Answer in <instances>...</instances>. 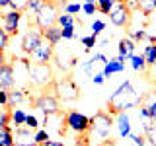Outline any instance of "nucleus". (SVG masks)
<instances>
[{"mask_svg":"<svg viewBox=\"0 0 156 146\" xmlns=\"http://www.w3.org/2000/svg\"><path fill=\"white\" fill-rule=\"evenodd\" d=\"M26 111L23 109H18V107H14L12 111H10V125H14L18 129V127H23L26 125Z\"/></svg>","mask_w":156,"mask_h":146,"instance_id":"a211bd4d","label":"nucleus"},{"mask_svg":"<svg viewBox=\"0 0 156 146\" xmlns=\"http://www.w3.org/2000/svg\"><path fill=\"white\" fill-rule=\"evenodd\" d=\"M57 23L61 27H66V26H74V18H72V14H58V19Z\"/></svg>","mask_w":156,"mask_h":146,"instance_id":"bb28decb","label":"nucleus"},{"mask_svg":"<svg viewBox=\"0 0 156 146\" xmlns=\"http://www.w3.org/2000/svg\"><path fill=\"white\" fill-rule=\"evenodd\" d=\"M8 125H10V111L0 109V129H2V127H8Z\"/></svg>","mask_w":156,"mask_h":146,"instance_id":"e433bc0d","label":"nucleus"},{"mask_svg":"<svg viewBox=\"0 0 156 146\" xmlns=\"http://www.w3.org/2000/svg\"><path fill=\"white\" fill-rule=\"evenodd\" d=\"M117 2H127V0H117Z\"/></svg>","mask_w":156,"mask_h":146,"instance_id":"3c124183","label":"nucleus"},{"mask_svg":"<svg viewBox=\"0 0 156 146\" xmlns=\"http://www.w3.org/2000/svg\"><path fill=\"white\" fill-rule=\"evenodd\" d=\"M23 99H26V92L23 90H10L8 92V107L10 109H14L16 105H20Z\"/></svg>","mask_w":156,"mask_h":146,"instance_id":"6ab92c4d","label":"nucleus"},{"mask_svg":"<svg viewBox=\"0 0 156 146\" xmlns=\"http://www.w3.org/2000/svg\"><path fill=\"white\" fill-rule=\"evenodd\" d=\"M144 105L148 107V113H150V121H152V123H156V96H154V94L146 96V99H144Z\"/></svg>","mask_w":156,"mask_h":146,"instance_id":"5701e85b","label":"nucleus"},{"mask_svg":"<svg viewBox=\"0 0 156 146\" xmlns=\"http://www.w3.org/2000/svg\"><path fill=\"white\" fill-rule=\"evenodd\" d=\"M135 49H136V45H135V41L131 37H123L119 41V55H117V58L119 61H127V58H131L135 55Z\"/></svg>","mask_w":156,"mask_h":146,"instance_id":"4468645a","label":"nucleus"},{"mask_svg":"<svg viewBox=\"0 0 156 146\" xmlns=\"http://www.w3.org/2000/svg\"><path fill=\"white\" fill-rule=\"evenodd\" d=\"M62 10H65V14H72V16H74V14L82 12V6H80L78 2H70V4H66Z\"/></svg>","mask_w":156,"mask_h":146,"instance_id":"7c9ffc66","label":"nucleus"},{"mask_svg":"<svg viewBox=\"0 0 156 146\" xmlns=\"http://www.w3.org/2000/svg\"><path fill=\"white\" fill-rule=\"evenodd\" d=\"M23 127H27V129L35 130L37 127H39V121H37V117H35V115H27V117H26V125H23Z\"/></svg>","mask_w":156,"mask_h":146,"instance_id":"72a5a7b5","label":"nucleus"},{"mask_svg":"<svg viewBox=\"0 0 156 146\" xmlns=\"http://www.w3.org/2000/svg\"><path fill=\"white\" fill-rule=\"evenodd\" d=\"M82 45L86 47V51H90L92 47H96V45H98V41H96V35H88V37H82Z\"/></svg>","mask_w":156,"mask_h":146,"instance_id":"473e14b6","label":"nucleus"},{"mask_svg":"<svg viewBox=\"0 0 156 146\" xmlns=\"http://www.w3.org/2000/svg\"><path fill=\"white\" fill-rule=\"evenodd\" d=\"M65 123L76 134H82L88 133V129H90V117H86L84 113H78V111H68L65 115Z\"/></svg>","mask_w":156,"mask_h":146,"instance_id":"0eeeda50","label":"nucleus"},{"mask_svg":"<svg viewBox=\"0 0 156 146\" xmlns=\"http://www.w3.org/2000/svg\"><path fill=\"white\" fill-rule=\"evenodd\" d=\"M117 129H119V134L123 136V138H127V136L131 134V119L125 111L117 113Z\"/></svg>","mask_w":156,"mask_h":146,"instance_id":"dca6fc26","label":"nucleus"},{"mask_svg":"<svg viewBox=\"0 0 156 146\" xmlns=\"http://www.w3.org/2000/svg\"><path fill=\"white\" fill-rule=\"evenodd\" d=\"M45 2H57V0H45Z\"/></svg>","mask_w":156,"mask_h":146,"instance_id":"09e8293b","label":"nucleus"},{"mask_svg":"<svg viewBox=\"0 0 156 146\" xmlns=\"http://www.w3.org/2000/svg\"><path fill=\"white\" fill-rule=\"evenodd\" d=\"M88 138L92 144L107 142L111 134V117L105 111H98V113L90 119V129H88Z\"/></svg>","mask_w":156,"mask_h":146,"instance_id":"f03ea898","label":"nucleus"},{"mask_svg":"<svg viewBox=\"0 0 156 146\" xmlns=\"http://www.w3.org/2000/svg\"><path fill=\"white\" fill-rule=\"evenodd\" d=\"M129 37L133 39V41H140V39H144V37H146V33H144V29H136V31H133Z\"/></svg>","mask_w":156,"mask_h":146,"instance_id":"4c0bfd02","label":"nucleus"},{"mask_svg":"<svg viewBox=\"0 0 156 146\" xmlns=\"http://www.w3.org/2000/svg\"><path fill=\"white\" fill-rule=\"evenodd\" d=\"M92 80H94V84H98V86H101L105 82V76H104V72H96L94 76H92Z\"/></svg>","mask_w":156,"mask_h":146,"instance_id":"ea45409f","label":"nucleus"},{"mask_svg":"<svg viewBox=\"0 0 156 146\" xmlns=\"http://www.w3.org/2000/svg\"><path fill=\"white\" fill-rule=\"evenodd\" d=\"M129 138L133 140V142H135L136 146H144V142H146V138H144V136H139V134H133V133L129 134Z\"/></svg>","mask_w":156,"mask_h":146,"instance_id":"58836bf2","label":"nucleus"},{"mask_svg":"<svg viewBox=\"0 0 156 146\" xmlns=\"http://www.w3.org/2000/svg\"><path fill=\"white\" fill-rule=\"evenodd\" d=\"M152 66H156V57H154V64H152Z\"/></svg>","mask_w":156,"mask_h":146,"instance_id":"8fccbe9b","label":"nucleus"},{"mask_svg":"<svg viewBox=\"0 0 156 146\" xmlns=\"http://www.w3.org/2000/svg\"><path fill=\"white\" fill-rule=\"evenodd\" d=\"M27 76L35 86H49L53 84V70L49 64H39V62H29L27 66Z\"/></svg>","mask_w":156,"mask_h":146,"instance_id":"20e7f679","label":"nucleus"},{"mask_svg":"<svg viewBox=\"0 0 156 146\" xmlns=\"http://www.w3.org/2000/svg\"><path fill=\"white\" fill-rule=\"evenodd\" d=\"M53 88H55V92L58 94V99H62V101H74L80 96V88L70 78H62L58 82H53Z\"/></svg>","mask_w":156,"mask_h":146,"instance_id":"39448f33","label":"nucleus"},{"mask_svg":"<svg viewBox=\"0 0 156 146\" xmlns=\"http://www.w3.org/2000/svg\"><path fill=\"white\" fill-rule=\"evenodd\" d=\"M143 99H144V96L133 88V82L125 80L123 84L111 94L109 99H107V111L117 115V113H121V111H127V109H131V107L140 105Z\"/></svg>","mask_w":156,"mask_h":146,"instance_id":"f257e3e1","label":"nucleus"},{"mask_svg":"<svg viewBox=\"0 0 156 146\" xmlns=\"http://www.w3.org/2000/svg\"><path fill=\"white\" fill-rule=\"evenodd\" d=\"M135 146H136V144H135Z\"/></svg>","mask_w":156,"mask_h":146,"instance_id":"603ef678","label":"nucleus"},{"mask_svg":"<svg viewBox=\"0 0 156 146\" xmlns=\"http://www.w3.org/2000/svg\"><path fill=\"white\" fill-rule=\"evenodd\" d=\"M0 105L8 107V90H2V88H0Z\"/></svg>","mask_w":156,"mask_h":146,"instance_id":"a19ab883","label":"nucleus"},{"mask_svg":"<svg viewBox=\"0 0 156 146\" xmlns=\"http://www.w3.org/2000/svg\"><path fill=\"white\" fill-rule=\"evenodd\" d=\"M125 70V62L123 61H119V58H111V61H107L105 64H104V76L107 78V76H111V74H117V72H123Z\"/></svg>","mask_w":156,"mask_h":146,"instance_id":"2eb2a0df","label":"nucleus"},{"mask_svg":"<svg viewBox=\"0 0 156 146\" xmlns=\"http://www.w3.org/2000/svg\"><path fill=\"white\" fill-rule=\"evenodd\" d=\"M12 10H18V12H23V10L27 8V0H10L8 4Z\"/></svg>","mask_w":156,"mask_h":146,"instance_id":"c756f323","label":"nucleus"},{"mask_svg":"<svg viewBox=\"0 0 156 146\" xmlns=\"http://www.w3.org/2000/svg\"><path fill=\"white\" fill-rule=\"evenodd\" d=\"M82 12H84L86 16H94L98 12V4L96 2H84L82 4Z\"/></svg>","mask_w":156,"mask_h":146,"instance_id":"c85d7f7f","label":"nucleus"},{"mask_svg":"<svg viewBox=\"0 0 156 146\" xmlns=\"http://www.w3.org/2000/svg\"><path fill=\"white\" fill-rule=\"evenodd\" d=\"M0 146H16V142H14V130L10 125L0 129Z\"/></svg>","mask_w":156,"mask_h":146,"instance_id":"aec40b11","label":"nucleus"},{"mask_svg":"<svg viewBox=\"0 0 156 146\" xmlns=\"http://www.w3.org/2000/svg\"><path fill=\"white\" fill-rule=\"evenodd\" d=\"M144 138L152 146H156V123L152 121H144Z\"/></svg>","mask_w":156,"mask_h":146,"instance_id":"412c9836","label":"nucleus"},{"mask_svg":"<svg viewBox=\"0 0 156 146\" xmlns=\"http://www.w3.org/2000/svg\"><path fill=\"white\" fill-rule=\"evenodd\" d=\"M8 4H10V0H0V10H2V8H6Z\"/></svg>","mask_w":156,"mask_h":146,"instance_id":"c03bdc74","label":"nucleus"},{"mask_svg":"<svg viewBox=\"0 0 156 146\" xmlns=\"http://www.w3.org/2000/svg\"><path fill=\"white\" fill-rule=\"evenodd\" d=\"M16 86V76H14V66L4 62L0 66V88L2 90H12Z\"/></svg>","mask_w":156,"mask_h":146,"instance_id":"ddd939ff","label":"nucleus"},{"mask_svg":"<svg viewBox=\"0 0 156 146\" xmlns=\"http://www.w3.org/2000/svg\"><path fill=\"white\" fill-rule=\"evenodd\" d=\"M104 29H105V23L101 22V19H96V22L92 23V35H100Z\"/></svg>","mask_w":156,"mask_h":146,"instance_id":"f704fd0d","label":"nucleus"},{"mask_svg":"<svg viewBox=\"0 0 156 146\" xmlns=\"http://www.w3.org/2000/svg\"><path fill=\"white\" fill-rule=\"evenodd\" d=\"M115 2H117V0H98V12H101V14H105V16H107V14H109L111 12V8H113L115 6Z\"/></svg>","mask_w":156,"mask_h":146,"instance_id":"393cba45","label":"nucleus"},{"mask_svg":"<svg viewBox=\"0 0 156 146\" xmlns=\"http://www.w3.org/2000/svg\"><path fill=\"white\" fill-rule=\"evenodd\" d=\"M8 41H10L8 31H6L4 27H0V51H4V49L8 47Z\"/></svg>","mask_w":156,"mask_h":146,"instance_id":"2f4dec72","label":"nucleus"},{"mask_svg":"<svg viewBox=\"0 0 156 146\" xmlns=\"http://www.w3.org/2000/svg\"><path fill=\"white\" fill-rule=\"evenodd\" d=\"M49 138H51V134H49L47 129H39L37 133H35V144H39V146H43Z\"/></svg>","mask_w":156,"mask_h":146,"instance_id":"a878e982","label":"nucleus"},{"mask_svg":"<svg viewBox=\"0 0 156 146\" xmlns=\"http://www.w3.org/2000/svg\"><path fill=\"white\" fill-rule=\"evenodd\" d=\"M136 2H139V10L146 16L156 10V0H136Z\"/></svg>","mask_w":156,"mask_h":146,"instance_id":"b1692460","label":"nucleus"},{"mask_svg":"<svg viewBox=\"0 0 156 146\" xmlns=\"http://www.w3.org/2000/svg\"><path fill=\"white\" fill-rule=\"evenodd\" d=\"M43 146H65V142H62V140H51V138H49Z\"/></svg>","mask_w":156,"mask_h":146,"instance_id":"37998d69","label":"nucleus"},{"mask_svg":"<svg viewBox=\"0 0 156 146\" xmlns=\"http://www.w3.org/2000/svg\"><path fill=\"white\" fill-rule=\"evenodd\" d=\"M109 16V22L117 27H127L131 19V10L127 8L125 2H115V6L111 8V12L107 14Z\"/></svg>","mask_w":156,"mask_h":146,"instance_id":"6e6552de","label":"nucleus"},{"mask_svg":"<svg viewBox=\"0 0 156 146\" xmlns=\"http://www.w3.org/2000/svg\"><path fill=\"white\" fill-rule=\"evenodd\" d=\"M140 117H143L144 121H150V113H148V107H146V105L140 107Z\"/></svg>","mask_w":156,"mask_h":146,"instance_id":"79ce46f5","label":"nucleus"},{"mask_svg":"<svg viewBox=\"0 0 156 146\" xmlns=\"http://www.w3.org/2000/svg\"><path fill=\"white\" fill-rule=\"evenodd\" d=\"M33 107L41 113L43 117H49V115H55V113H58V97H55L53 94H41L37 97L35 101H33Z\"/></svg>","mask_w":156,"mask_h":146,"instance_id":"423d86ee","label":"nucleus"},{"mask_svg":"<svg viewBox=\"0 0 156 146\" xmlns=\"http://www.w3.org/2000/svg\"><path fill=\"white\" fill-rule=\"evenodd\" d=\"M53 55H55V45H53V43H49L47 39H43V41L39 43V47L29 57H31L33 62H39V64H49V62L53 61Z\"/></svg>","mask_w":156,"mask_h":146,"instance_id":"9d476101","label":"nucleus"},{"mask_svg":"<svg viewBox=\"0 0 156 146\" xmlns=\"http://www.w3.org/2000/svg\"><path fill=\"white\" fill-rule=\"evenodd\" d=\"M109 140H111V138H109ZM109 140H107V142H104V146H113V144L109 142Z\"/></svg>","mask_w":156,"mask_h":146,"instance_id":"49530a36","label":"nucleus"},{"mask_svg":"<svg viewBox=\"0 0 156 146\" xmlns=\"http://www.w3.org/2000/svg\"><path fill=\"white\" fill-rule=\"evenodd\" d=\"M2 22H4V29L8 31V35H16L18 29H20V22H22V12L10 10V12L4 14Z\"/></svg>","mask_w":156,"mask_h":146,"instance_id":"9b49d317","label":"nucleus"},{"mask_svg":"<svg viewBox=\"0 0 156 146\" xmlns=\"http://www.w3.org/2000/svg\"><path fill=\"white\" fill-rule=\"evenodd\" d=\"M129 61H131V66H133V70H136V72H144L146 66H148L143 55H133Z\"/></svg>","mask_w":156,"mask_h":146,"instance_id":"4be33fe9","label":"nucleus"},{"mask_svg":"<svg viewBox=\"0 0 156 146\" xmlns=\"http://www.w3.org/2000/svg\"><path fill=\"white\" fill-rule=\"evenodd\" d=\"M43 39H47L49 43L57 45V43L62 39V35H61V26H51V27L43 29Z\"/></svg>","mask_w":156,"mask_h":146,"instance_id":"f3484780","label":"nucleus"},{"mask_svg":"<svg viewBox=\"0 0 156 146\" xmlns=\"http://www.w3.org/2000/svg\"><path fill=\"white\" fill-rule=\"evenodd\" d=\"M86 2H98V0H86Z\"/></svg>","mask_w":156,"mask_h":146,"instance_id":"de8ad7c7","label":"nucleus"},{"mask_svg":"<svg viewBox=\"0 0 156 146\" xmlns=\"http://www.w3.org/2000/svg\"><path fill=\"white\" fill-rule=\"evenodd\" d=\"M4 62H6V58H4V51H0V66H2Z\"/></svg>","mask_w":156,"mask_h":146,"instance_id":"a18cd8bd","label":"nucleus"},{"mask_svg":"<svg viewBox=\"0 0 156 146\" xmlns=\"http://www.w3.org/2000/svg\"><path fill=\"white\" fill-rule=\"evenodd\" d=\"M61 35H62V39H74V26L61 27Z\"/></svg>","mask_w":156,"mask_h":146,"instance_id":"c9c22d12","label":"nucleus"},{"mask_svg":"<svg viewBox=\"0 0 156 146\" xmlns=\"http://www.w3.org/2000/svg\"><path fill=\"white\" fill-rule=\"evenodd\" d=\"M43 2L45 0H27V12H31V14H37L39 12V8L43 6Z\"/></svg>","mask_w":156,"mask_h":146,"instance_id":"cd10ccee","label":"nucleus"},{"mask_svg":"<svg viewBox=\"0 0 156 146\" xmlns=\"http://www.w3.org/2000/svg\"><path fill=\"white\" fill-rule=\"evenodd\" d=\"M57 19H58V6H57V2H43V6L39 8V12L35 14V26L43 31V29L55 26Z\"/></svg>","mask_w":156,"mask_h":146,"instance_id":"7ed1b4c3","label":"nucleus"},{"mask_svg":"<svg viewBox=\"0 0 156 146\" xmlns=\"http://www.w3.org/2000/svg\"><path fill=\"white\" fill-rule=\"evenodd\" d=\"M43 41V31L39 27H29L22 37V51L26 55H31L33 51L39 47V43Z\"/></svg>","mask_w":156,"mask_h":146,"instance_id":"1a4fd4ad","label":"nucleus"},{"mask_svg":"<svg viewBox=\"0 0 156 146\" xmlns=\"http://www.w3.org/2000/svg\"><path fill=\"white\" fill-rule=\"evenodd\" d=\"M14 142L16 146H35V133L27 127H18L14 133Z\"/></svg>","mask_w":156,"mask_h":146,"instance_id":"f8f14e48","label":"nucleus"}]
</instances>
